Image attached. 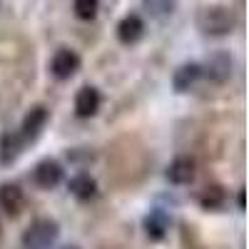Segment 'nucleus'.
I'll list each match as a JSON object with an SVG mask.
<instances>
[{
    "label": "nucleus",
    "mask_w": 249,
    "mask_h": 249,
    "mask_svg": "<svg viewBox=\"0 0 249 249\" xmlns=\"http://www.w3.org/2000/svg\"><path fill=\"white\" fill-rule=\"evenodd\" d=\"M195 23H197L202 35L224 37V35L234 33V28L239 25V20H237L234 10L227 8V5H204V8H199Z\"/></svg>",
    "instance_id": "f257e3e1"
},
{
    "label": "nucleus",
    "mask_w": 249,
    "mask_h": 249,
    "mask_svg": "<svg viewBox=\"0 0 249 249\" xmlns=\"http://www.w3.org/2000/svg\"><path fill=\"white\" fill-rule=\"evenodd\" d=\"M60 234V224L50 217L35 219L20 237V249H50Z\"/></svg>",
    "instance_id": "f03ea898"
},
{
    "label": "nucleus",
    "mask_w": 249,
    "mask_h": 249,
    "mask_svg": "<svg viewBox=\"0 0 249 249\" xmlns=\"http://www.w3.org/2000/svg\"><path fill=\"white\" fill-rule=\"evenodd\" d=\"M48 120H50V112H48V107H43V105H35V107L28 110V115L23 117V122H20V130H18L20 137L25 140V144L35 142L40 135H43Z\"/></svg>",
    "instance_id": "7ed1b4c3"
},
{
    "label": "nucleus",
    "mask_w": 249,
    "mask_h": 249,
    "mask_svg": "<svg viewBox=\"0 0 249 249\" xmlns=\"http://www.w3.org/2000/svg\"><path fill=\"white\" fill-rule=\"evenodd\" d=\"M62 177H65V170H62V164L57 160H40L35 164L33 170V182L40 187V190H53V187H57L62 182Z\"/></svg>",
    "instance_id": "20e7f679"
},
{
    "label": "nucleus",
    "mask_w": 249,
    "mask_h": 249,
    "mask_svg": "<svg viewBox=\"0 0 249 249\" xmlns=\"http://www.w3.org/2000/svg\"><path fill=\"white\" fill-rule=\"evenodd\" d=\"M195 175H197V164H195L192 157H187V155L175 157V160L167 164V170H164V177H167V182L175 184V187L192 184V182H195Z\"/></svg>",
    "instance_id": "39448f33"
},
{
    "label": "nucleus",
    "mask_w": 249,
    "mask_h": 249,
    "mask_svg": "<svg viewBox=\"0 0 249 249\" xmlns=\"http://www.w3.org/2000/svg\"><path fill=\"white\" fill-rule=\"evenodd\" d=\"M232 72H234V62H232V55H227V53H214L202 65V77L217 82V85H222V82L230 80Z\"/></svg>",
    "instance_id": "423d86ee"
},
{
    "label": "nucleus",
    "mask_w": 249,
    "mask_h": 249,
    "mask_svg": "<svg viewBox=\"0 0 249 249\" xmlns=\"http://www.w3.org/2000/svg\"><path fill=\"white\" fill-rule=\"evenodd\" d=\"M80 65H82V60H80V55H77L75 50L60 48V50L53 55V60H50V72H53V77H57V80H70V77L80 70Z\"/></svg>",
    "instance_id": "0eeeda50"
},
{
    "label": "nucleus",
    "mask_w": 249,
    "mask_h": 249,
    "mask_svg": "<svg viewBox=\"0 0 249 249\" xmlns=\"http://www.w3.org/2000/svg\"><path fill=\"white\" fill-rule=\"evenodd\" d=\"M0 210L8 217H18L25 210V192L23 187L15 182H3L0 184Z\"/></svg>",
    "instance_id": "6e6552de"
},
{
    "label": "nucleus",
    "mask_w": 249,
    "mask_h": 249,
    "mask_svg": "<svg viewBox=\"0 0 249 249\" xmlns=\"http://www.w3.org/2000/svg\"><path fill=\"white\" fill-rule=\"evenodd\" d=\"M170 224H172L170 214L164 212L162 207H155V210H150L147 214H144V219H142V230H144V234H147V239L160 242V239L167 237Z\"/></svg>",
    "instance_id": "1a4fd4ad"
},
{
    "label": "nucleus",
    "mask_w": 249,
    "mask_h": 249,
    "mask_svg": "<svg viewBox=\"0 0 249 249\" xmlns=\"http://www.w3.org/2000/svg\"><path fill=\"white\" fill-rule=\"evenodd\" d=\"M100 105H102V95L97 88L85 85L77 90V95H75V115L77 117H82V120L95 117L100 112Z\"/></svg>",
    "instance_id": "9d476101"
},
{
    "label": "nucleus",
    "mask_w": 249,
    "mask_h": 249,
    "mask_svg": "<svg viewBox=\"0 0 249 249\" xmlns=\"http://www.w3.org/2000/svg\"><path fill=\"white\" fill-rule=\"evenodd\" d=\"M25 150V140L20 137L18 130H5L0 135V164L3 167H10V164L23 155Z\"/></svg>",
    "instance_id": "9b49d317"
},
{
    "label": "nucleus",
    "mask_w": 249,
    "mask_h": 249,
    "mask_svg": "<svg viewBox=\"0 0 249 249\" xmlns=\"http://www.w3.org/2000/svg\"><path fill=\"white\" fill-rule=\"evenodd\" d=\"M142 37H144V20L137 13L124 15L117 23V40L122 45H135Z\"/></svg>",
    "instance_id": "f8f14e48"
},
{
    "label": "nucleus",
    "mask_w": 249,
    "mask_h": 249,
    "mask_svg": "<svg viewBox=\"0 0 249 249\" xmlns=\"http://www.w3.org/2000/svg\"><path fill=\"white\" fill-rule=\"evenodd\" d=\"M199 80H202L199 62H184L172 75V88H175V92H190V90H195V85Z\"/></svg>",
    "instance_id": "ddd939ff"
},
{
    "label": "nucleus",
    "mask_w": 249,
    "mask_h": 249,
    "mask_svg": "<svg viewBox=\"0 0 249 249\" xmlns=\"http://www.w3.org/2000/svg\"><path fill=\"white\" fill-rule=\"evenodd\" d=\"M68 192L75 199H80V202H90L97 195V182L88 172H80V175H75V177L68 179Z\"/></svg>",
    "instance_id": "4468645a"
},
{
    "label": "nucleus",
    "mask_w": 249,
    "mask_h": 249,
    "mask_svg": "<svg viewBox=\"0 0 249 249\" xmlns=\"http://www.w3.org/2000/svg\"><path fill=\"white\" fill-rule=\"evenodd\" d=\"M197 202H199L202 210L217 212V210H222L224 202H227V192L222 190L219 184H210V187H204V190L197 195Z\"/></svg>",
    "instance_id": "2eb2a0df"
},
{
    "label": "nucleus",
    "mask_w": 249,
    "mask_h": 249,
    "mask_svg": "<svg viewBox=\"0 0 249 249\" xmlns=\"http://www.w3.org/2000/svg\"><path fill=\"white\" fill-rule=\"evenodd\" d=\"M142 8L147 10L152 18L164 20V18H170L177 10V0H142Z\"/></svg>",
    "instance_id": "dca6fc26"
},
{
    "label": "nucleus",
    "mask_w": 249,
    "mask_h": 249,
    "mask_svg": "<svg viewBox=\"0 0 249 249\" xmlns=\"http://www.w3.org/2000/svg\"><path fill=\"white\" fill-rule=\"evenodd\" d=\"M72 10L80 20H95V15L100 10V0H75Z\"/></svg>",
    "instance_id": "f3484780"
},
{
    "label": "nucleus",
    "mask_w": 249,
    "mask_h": 249,
    "mask_svg": "<svg viewBox=\"0 0 249 249\" xmlns=\"http://www.w3.org/2000/svg\"><path fill=\"white\" fill-rule=\"evenodd\" d=\"M237 207H239V210H244V190L237 192Z\"/></svg>",
    "instance_id": "a211bd4d"
},
{
    "label": "nucleus",
    "mask_w": 249,
    "mask_h": 249,
    "mask_svg": "<svg viewBox=\"0 0 249 249\" xmlns=\"http://www.w3.org/2000/svg\"><path fill=\"white\" fill-rule=\"evenodd\" d=\"M62 249H80V247H75V244H68V247H62Z\"/></svg>",
    "instance_id": "6ab92c4d"
}]
</instances>
